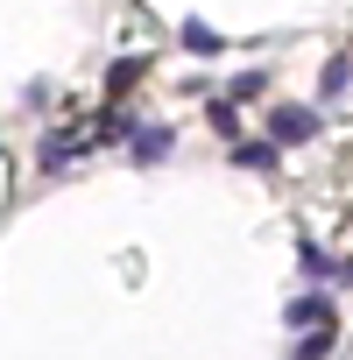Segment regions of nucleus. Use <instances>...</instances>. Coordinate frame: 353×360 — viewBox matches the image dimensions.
I'll use <instances>...</instances> for the list:
<instances>
[{"label": "nucleus", "mask_w": 353, "mask_h": 360, "mask_svg": "<svg viewBox=\"0 0 353 360\" xmlns=\"http://www.w3.org/2000/svg\"><path fill=\"white\" fill-rule=\"evenodd\" d=\"M318 134V106H276L269 113V141L276 148H297V141H311Z\"/></svg>", "instance_id": "1"}, {"label": "nucleus", "mask_w": 353, "mask_h": 360, "mask_svg": "<svg viewBox=\"0 0 353 360\" xmlns=\"http://www.w3.org/2000/svg\"><path fill=\"white\" fill-rule=\"evenodd\" d=\"M325 311H332V304H325V297H318V290H311V297H297V304H290V311H283V318H290V325H304V332H311V325H325Z\"/></svg>", "instance_id": "2"}, {"label": "nucleus", "mask_w": 353, "mask_h": 360, "mask_svg": "<svg viewBox=\"0 0 353 360\" xmlns=\"http://www.w3.org/2000/svg\"><path fill=\"white\" fill-rule=\"evenodd\" d=\"M155 155H169V127H141L134 134V162H155Z\"/></svg>", "instance_id": "3"}, {"label": "nucleus", "mask_w": 353, "mask_h": 360, "mask_svg": "<svg viewBox=\"0 0 353 360\" xmlns=\"http://www.w3.org/2000/svg\"><path fill=\"white\" fill-rule=\"evenodd\" d=\"M233 162H248V169H269V162H276V141H233Z\"/></svg>", "instance_id": "4"}, {"label": "nucleus", "mask_w": 353, "mask_h": 360, "mask_svg": "<svg viewBox=\"0 0 353 360\" xmlns=\"http://www.w3.org/2000/svg\"><path fill=\"white\" fill-rule=\"evenodd\" d=\"M184 50H191V57H212V50H219V36H212L205 22H184Z\"/></svg>", "instance_id": "5"}, {"label": "nucleus", "mask_w": 353, "mask_h": 360, "mask_svg": "<svg viewBox=\"0 0 353 360\" xmlns=\"http://www.w3.org/2000/svg\"><path fill=\"white\" fill-rule=\"evenodd\" d=\"M269 92V71H240L233 85H226V99H262Z\"/></svg>", "instance_id": "6"}, {"label": "nucleus", "mask_w": 353, "mask_h": 360, "mask_svg": "<svg viewBox=\"0 0 353 360\" xmlns=\"http://www.w3.org/2000/svg\"><path fill=\"white\" fill-rule=\"evenodd\" d=\"M325 353H332V332H325V325H311V332L297 339V360H325Z\"/></svg>", "instance_id": "7"}, {"label": "nucleus", "mask_w": 353, "mask_h": 360, "mask_svg": "<svg viewBox=\"0 0 353 360\" xmlns=\"http://www.w3.org/2000/svg\"><path fill=\"white\" fill-rule=\"evenodd\" d=\"M212 127H219L226 141H240V113H233V99H212Z\"/></svg>", "instance_id": "8"}, {"label": "nucleus", "mask_w": 353, "mask_h": 360, "mask_svg": "<svg viewBox=\"0 0 353 360\" xmlns=\"http://www.w3.org/2000/svg\"><path fill=\"white\" fill-rule=\"evenodd\" d=\"M106 85H113V92H134V85H141V57H127V64H113V78H106Z\"/></svg>", "instance_id": "9"}]
</instances>
